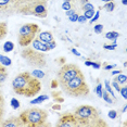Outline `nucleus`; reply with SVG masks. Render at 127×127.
I'll return each instance as SVG.
<instances>
[{
  "label": "nucleus",
  "mask_w": 127,
  "mask_h": 127,
  "mask_svg": "<svg viewBox=\"0 0 127 127\" xmlns=\"http://www.w3.org/2000/svg\"><path fill=\"white\" fill-rule=\"evenodd\" d=\"M94 30H95V33L96 34H101L103 31V25L102 24H96L94 27Z\"/></svg>",
  "instance_id": "obj_28"
},
{
  "label": "nucleus",
  "mask_w": 127,
  "mask_h": 127,
  "mask_svg": "<svg viewBox=\"0 0 127 127\" xmlns=\"http://www.w3.org/2000/svg\"><path fill=\"white\" fill-rule=\"evenodd\" d=\"M102 85L101 84H99V85L97 86V88H96V91H97V94H98V96H99L100 98H102Z\"/></svg>",
  "instance_id": "obj_32"
},
{
  "label": "nucleus",
  "mask_w": 127,
  "mask_h": 127,
  "mask_svg": "<svg viewBox=\"0 0 127 127\" xmlns=\"http://www.w3.org/2000/svg\"><path fill=\"white\" fill-rule=\"evenodd\" d=\"M8 33V26L5 23H0V40L7 35Z\"/></svg>",
  "instance_id": "obj_16"
},
{
  "label": "nucleus",
  "mask_w": 127,
  "mask_h": 127,
  "mask_svg": "<svg viewBox=\"0 0 127 127\" xmlns=\"http://www.w3.org/2000/svg\"><path fill=\"white\" fill-rule=\"evenodd\" d=\"M108 116L111 118V120H115V118L117 117V112L115 111V110H111V111H109Z\"/></svg>",
  "instance_id": "obj_30"
},
{
  "label": "nucleus",
  "mask_w": 127,
  "mask_h": 127,
  "mask_svg": "<svg viewBox=\"0 0 127 127\" xmlns=\"http://www.w3.org/2000/svg\"><path fill=\"white\" fill-rule=\"evenodd\" d=\"M104 84H105V90L108 91L110 95H111L113 99H115V96H114V94H113V89H112V87H111V86H110V83H109V80H105V82H104Z\"/></svg>",
  "instance_id": "obj_23"
},
{
  "label": "nucleus",
  "mask_w": 127,
  "mask_h": 127,
  "mask_svg": "<svg viewBox=\"0 0 127 127\" xmlns=\"http://www.w3.org/2000/svg\"><path fill=\"white\" fill-rule=\"evenodd\" d=\"M11 106H12V109L16 110L20 108V102L18 99H15V98H13V99H11Z\"/></svg>",
  "instance_id": "obj_26"
},
{
  "label": "nucleus",
  "mask_w": 127,
  "mask_h": 127,
  "mask_svg": "<svg viewBox=\"0 0 127 127\" xmlns=\"http://www.w3.org/2000/svg\"><path fill=\"white\" fill-rule=\"evenodd\" d=\"M118 92L122 95V97L124 98V99H127V87L125 85H124L123 87L121 86V89H120V91H118Z\"/></svg>",
  "instance_id": "obj_27"
},
{
  "label": "nucleus",
  "mask_w": 127,
  "mask_h": 127,
  "mask_svg": "<svg viewBox=\"0 0 127 127\" xmlns=\"http://www.w3.org/2000/svg\"><path fill=\"white\" fill-rule=\"evenodd\" d=\"M0 126H7V127H20V126H23L22 125V122L20 120L19 116H12L8 120H5L4 122H1Z\"/></svg>",
  "instance_id": "obj_11"
},
{
  "label": "nucleus",
  "mask_w": 127,
  "mask_h": 127,
  "mask_svg": "<svg viewBox=\"0 0 127 127\" xmlns=\"http://www.w3.org/2000/svg\"><path fill=\"white\" fill-rule=\"evenodd\" d=\"M112 86H113V87H114L115 89H116V91H117V92L120 91V89H121V85H120L118 83H116L115 80H113V82H112Z\"/></svg>",
  "instance_id": "obj_36"
},
{
  "label": "nucleus",
  "mask_w": 127,
  "mask_h": 127,
  "mask_svg": "<svg viewBox=\"0 0 127 127\" xmlns=\"http://www.w3.org/2000/svg\"><path fill=\"white\" fill-rule=\"evenodd\" d=\"M91 66L94 68H96V70H98V68L101 67V64H100V63H98V62H92L91 63Z\"/></svg>",
  "instance_id": "obj_37"
},
{
  "label": "nucleus",
  "mask_w": 127,
  "mask_h": 127,
  "mask_svg": "<svg viewBox=\"0 0 127 127\" xmlns=\"http://www.w3.org/2000/svg\"><path fill=\"white\" fill-rule=\"evenodd\" d=\"M24 0H0V12L21 13Z\"/></svg>",
  "instance_id": "obj_8"
},
{
  "label": "nucleus",
  "mask_w": 127,
  "mask_h": 127,
  "mask_svg": "<svg viewBox=\"0 0 127 127\" xmlns=\"http://www.w3.org/2000/svg\"><path fill=\"white\" fill-rule=\"evenodd\" d=\"M77 19H78V14H77L76 12L68 16V20H70L71 22H77Z\"/></svg>",
  "instance_id": "obj_31"
},
{
  "label": "nucleus",
  "mask_w": 127,
  "mask_h": 127,
  "mask_svg": "<svg viewBox=\"0 0 127 127\" xmlns=\"http://www.w3.org/2000/svg\"><path fill=\"white\" fill-rule=\"evenodd\" d=\"M32 75H33L34 77H38V78H42V77L45 76V73L42 71H40V70H35V71H33V73H31Z\"/></svg>",
  "instance_id": "obj_25"
},
{
  "label": "nucleus",
  "mask_w": 127,
  "mask_h": 127,
  "mask_svg": "<svg viewBox=\"0 0 127 127\" xmlns=\"http://www.w3.org/2000/svg\"><path fill=\"white\" fill-rule=\"evenodd\" d=\"M79 126H106L100 114L92 105H80L74 112Z\"/></svg>",
  "instance_id": "obj_2"
},
{
  "label": "nucleus",
  "mask_w": 127,
  "mask_h": 127,
  "mask_svg": "<svg viewBox=\"0 0 127 127\" xmlns=\"http://www.w3.org/2000/svg\"><path fill=\"white\" fill-rule=\"evenodd\" d=\"M99 16H100V11H97V12L95 13V16H92V18H91V23L96 22L97 20L99 19Z\"/></svg>",
  "instance_id": "obj_35"
},
{
  "label": "nucleus",
  "mask_w": 127,
  "mask_h": 127,
  "mask_svg": "<svg viewBox=\"0 0 127 127\" xmlns=\"http://www.w3.org/2000/svg\"><path fill=\"white\" fill-rule=\"evenodd\" d=\"M3 114H4V98L2 95H0V124L3 120Z\"/></svg>",
  "instance_id": "obj_14"
},
{
  "label": "nucleus",
  "mask_w": 127,
  "mask_h": 127,
  "mask_svg": "<svg viewBox=\"0 0 127 127\" xmlns=\"http://www.w3.org/2000/svg\"><path fill=\"white\" fill-rule=\"evenodd\" d=\"M32 44V47H33L35 50L37 51H40V52H47V51H50V48L48 47V45L46 44V42L41 41V40H39L38 38H34L33 41L31 42Z\"/></svg>",
  "instance_id": "obj_10"
},
{
  "label": "nucleus",
  "mask_w": 127,
  "mask_h": 127,
  "mask_svg": "<svg viewBox=\"0 0 127 127\" xmlns=\"http://www.w3.org/2000/svg\"><path fill=\"white\" fill-rule=\"evenodd\" d=\"M114 80L116 83L120 84V85H125V84H126V75L125 74H122V73L118 74V76L115 77Z\"/></svg>",
  "instance_id": "obj_17"
},
{
  "label": "nucleus",
  "mask_w": 127,
  "mask_h": 127,
  "mask_svg": "<svg viewBox=\"0 0 127 127\" xmlns=\"http://www.w3.org/2000/svg\"><path fill=\"white\" fill-rule=\"evenodd\" d=\"M39 31V26L35 23H27L21 26L19 31V37L18 41L21 47H27L31 45L33 39L36 37L37 33Z\"/></svg>",
  "instance_id": "obj_5"
},
{
  "label": "nucleus",
  "mask_w": 127,
  "mask_h": 127,
  "mask_svg": "<svg viewBox=\"0 0 127 127\" xmlns=\"http://www.w3.org/2000/svg\"><path fill=\"white\" fill-rule=\"evenodd\" d=\"M14 49V44L12 41H5L3 45V51L4 52H10Z\"/></svg>",
  "instance_id": "obj_18"
},
{
  "label": "nucleus",
  "mask_w": 127,
  "mask_h": 127,
  "mask_svg": "<svg viewBox=\"0 0 127 127\" xmlns=\"http://www.w3.org/2000/svg\"><path fill=\"white\" fill-rule=\"evenodd\" d=\"M91 63H92L91 61H86V62H85V64L87 65V66H91Z\"/></svg>",
  "instance_id": "obj_42"
},
{
  "label": "nucleus",
  "mask_w": 127,
  "mask_h": 127,
  "mask_svg": "<svg viewBox=\"0 0 127 127\" xmlns=\"http://www.w3.org/2000/svg\"><path fill=\"white\" fill-rule=\"evenodd\" d=\"M114 67H116V65L115 64H111V65L110 64H104V67L103 68H104L105 71H110V70H113Z\"/></svg>",
  "instance_id": "obj_34"
},
{
  "label": "nucleus",
  "mask_w": 127,
  "mask_h": 127,
  "mask_svg": "<svg viewBox=\"0 0 127 127\" xmlns=\"http://www.w3.org/2000/svg\"><path fill=\"white\" fill-rule=\"evenodd\" d=\"M12 88L20 96L34 97L41 90V83L31 73L23 72L12 80Z\"/></svg>",
  "instance_id": "obj_1"
},
{
  "label": "nucleus",
  "mask_w": 127,
  "mask_h": 127,
  "mask_svg": "<svg viewBox=\"0 0 127 127\" xmlns=\"http://www.w3.org/2000/svg\"><path fill=\"white\" fill-rule=\"evenodd\" d=\"M21 56L24 58L31 65L36 66V67H41L46 65V57L41 54L40 51H37L35 49L26 48L21 52Z\"/></svg>",
  "instance_id": "obj_6"
},
{
  "label": "nucleus",
  "mask_w": 127,
  "mask_h": 127,
  "mask_svg": "<svg viewBox=\"0 0 127 127\" xmlns=\"http://www.w3.org/2000/svg\"><path fill=\"white\" fill-rule=\"evenodd\" d=\"M56 126L58 127H77L79 126L78 122H77L76 117H75L74 113L71 114H64L60 117V120L58 121V123L56 124Z\"/></svg>",
  "instance_id": "obj_9"
},
{
  "label": "nucleus",
  "mask_w": 127,
  "mask_h": 127,
  "mask_svg": "<svg viewBox=\"0 0 127 127\" xmlns=\"http://www.w3.org/2000/svg\"><path fill=\"white\" fill-rule=\"evenodd\" d=\"M102 1H106V2H109V1H112V0H102Z\"/></svg>",
  "instance_id": "obj_46"
},
{
  "label": "nucleus",
  "mask_w": 127,
  "mask_h": 127,
  "mask_svg": "<svg viewBox=\"0 0 127 127\" xmlns=\"http://www.w3.org/2000/svg\"><path fill=\"white\" fill-rule=\"evenodd\" d=\"M72 0H64V2H63V4H62V9L63 10H70L73 8V4H72Z\"/></svg>",
  "instance_id": "obj_22"
},
{
  "label": "nucleus",
  "mask_w": 127,
  "mask_h": 127,
  "mask_svg": "<svg viewBox=\"0 0 127 127\" xmlns=\"http://www.w3.org/2000/svg\"><path fill=\"white\" fill-rule=\"evenodd\" d=\"M82 9H83V11H87V10L95 9V8H94V5H92L91 3H89V2H86V3H84V4H83Z\"/></svg>",
  "instance_id": "obj_29"
},
{
  "label": "nucleus",
  "mask_w": 127,
  "mask_h": 127,
  "mask_svg": "<svg viewBox=\"0 0 127 127\" xmlns=\"http://www.w3.org/2000/svg\"><path fill=\"white\" fill-rule=\"evenodd\" d=\"M37 38L39 40H41V41L46 42V44H49V42H52L54 41V38H53V35L51 32H41V33H39L38 35H37Z\"/></svg>",
  "instance_id": "obj_12"
},
{
  "label": "nucleus",
  "mask_w": 127,
  "mask_h": 127,
  "mask_svg": "<svg viewBox=\"0 0 127 127\" xmlns=\"http://www.w3.org/2000/svg\"><path fill=\"white\" fill-rule=\"evenodd\" d=\"M73 13H75V10L72 8V9H70V10H66V16H70V15H72Z\"/></svg>",
  "instance_id": "obj_39"
},
{
  "label": "nucleus",
  "mask_w": 127,
  "mask_h": 127,
  "mask_svg": "<svg viewBox=\"0 0 127 127\" xmlns=\"http://www.w3.org/2000/svg\"><path fill=\"white\" fill-rule=\"evenodd\" d=\"M122 3H123L124 5H126V4H127V0H122Z\"/></svg>",
  "instance_id": "obj_43"
},
{
  "label": "nucleus",
  "mask_w": 127,
  "mask_h": 127,
  "mask_svg": "<svg viewBox=\"0 0 127 127\" xmlns=\"http://www.w3.org/2000/svg\"><path fill=\"white\" fill-rule=\"evenodd\" d=\"M71 50H72V52H73V53L75 54V56H77V57H80V53H79L78 51H77V50H76V49H75V48H72Z\"/></svg>",
  "instance_id": "obj_40"
},
{
  "label": "nucleus",
  "mask_w": 127,
  "mask_h": 127,
  "mask_svg": "<svg viewBox=\"0 0 127 127\" xmlns=\"http://www.w3.org/2000/svg\"><path fill=\"white\" fill-rule=\"evenodd\" d=\"M101 9H104L105 11H108V12H112V11H114V9H115V3L113 2V0L109 1V2H106Z\"/></svg>",
  "instance_id": "obj_15"
},
{
  "label": "nucleus",
  "mask_w": 127,
  "mask_h": 127,
  "mask_svg": "<svg viewBox=\"0 0 127 127\" xmlns=\"http://www.w3.org/2000/svg\"><path fill=\"white\" fill-rule=\"evenodd\" d=\"M49 99V97L48 96H39L38 98H36V99H33L31 101V104H36V103H40V102H42V101H46V100H48Z\"/></svg>",
  "instance_id": "obj_19"
},
{
  "label": "nucleus",
  "mask_w": 127,
  "mask_h": 127,
  "mask_svg": "<svg viewBox=\"0 0 127 127\" xmlns=\"http://www.w3.org/2000/svg\"><path fill=\"white\" fill-rule=\"evenodd\" d=\"M20 120L22 122L23 126L26 127H39V126H46L48 118L47 111L38 108L28 109L26 111H23L19 115Z\"/></svg>",
  "instance_id": "obj_3"
},
{
  "label": "nucleus",
  "mask_w": 127,
  "mask_h": 127,
  "mask_svg": "<svg viewBox=\"0 0 127 127\" xmlns=\"http://www.w3.org/2000/svg\"><path fill=\"white\" fill-rule=\"evenodd\" d=\"M79 73H82V71H80V68L78 67V65L72 64V63L64 64L60 68L59 73H58L60 85H63L64 83L68 82V80L72 78H74V77L77 76Z\"/></svg>",
  "instance_id": "obj_7"
},
{
  "label": "nucleus",
  "mask_w": 127,
  "mask_h": 127,
  "mask_svg": "<svg viewBox=\"0 0 127 127\" xmlns=\"http://www.w3.org/2000/svg\"><path fill=\"white\" fill-rule=\"evenodd\" d=\"M116 47H117L116 44H113V45H104V46H103V48L108 49V50H114Z\"/></svg>",
  "instance_id": "obj_33"
},
{
  "label": "nucleus",
  "mask_w": 127,
  "mask_h": 127,
  "mask_svg": "<svg viewBox=\"0 0 127 127\" xmlns=\"http://www.w3.org/2000/svg\"><path fill=\"white\" fill-rule=\"evenodd\" d=\"M86 20H87V19H86L84 15H78L77 22H78V23H84V22H86Z\"/></svg>",
  "instance_id": "obj_38"
},
{
  "label": "nucleus",
  "mask_w": 127,
  "mask_h": 127,
  "mask_svg": "<svg viewBox=\"0 0 127 127\" xmlns=\"http://www.w3.org/2000/svg\"><path fill=\"white\" fill-rule=\"evenodd\" d=\"M86 2H88V0H82V3H86Z\"/></svg>",
  "instance_id": "obj_45"
},
{
  "label": "nucleus",
  "mask_w": 127,
  "mask_h": 127,
  "mask_svg": "<svg viewBox=\"0 0 127 127\" xmlns=\"http://www.w3.org/2000/svg\"><path fill=\"white\" fill-rule=\"evenodd\" d=\"M121 73H122L121 71H113V72H112V75H118V74H121Z\"/></svg>",
  "instance_id": "obj_41"
},
{
  "label": "nucleus",
  "mask_w": 127,
  "mask_h": 127,
  "mask_svg": "<svg viewBox=\"0 0 127 127\" xmlns=\"http://www.w3.org/2000/svg\"><path fill=\"white\" fill-rule=\"evenodd\" d=\"M60 108H61L60 105H56V106H53V109H57V110H60Z\"/></svg>",
  "instance_id": "obj_44"
},
{
  "label": "nucleus",
  "mask_w": 127,
  "mask_h": 127,
  "mask_svg": "<svg viewBox=\"0 0 127 127\" xmlns=\"http://www.w3.org/2000/svg\"><path fill=\"white\" fill-rule=\"evenodd\" d=\"M60 86L65 94H67L71 97H84L89 94V87L83 73H79L74 78Z\"/></svg>",
  "instance_id": "obj_4"
},
{
  "label": "nucleus",
  "mask_w": 127,
  "mask_h": 127,
  "mask_svg": "<svg viewBox=\"0 0 127 127\" xmlns=\"http://www.w3.org/2000/svg\"><path fill=\"white\" fill-rule=\"evenodd\" d=\"M95 13H96V11H95V9L87 10V11H84V16H85L86 19H91L92 16L95 15Z\"/></svg>",
  "instance_id": "obj_24"
},
{
  "label": "nucleus",
  "mask_w": 127,
  "mask_h": 127,
  "mask_svg": "<svg viewBox=\"0 0 127 127\" xmlns=\"http://www.w3.org/2000/svg\"><path fill=\"white\" fill-rule=\"evenodd\" d=\"M120 37V33H117V32H109V33L105 34V38L109 39V40H112V42L113 44H116V39Z\"/></svg>",
  "instance_id": "obj_13"
},
{
  "label": "nucleus",
  "mask_w": 127,
  "mask_h": 127,
  "mask_svg": "<svg viewBox=\"0 0 127 127\" xmlns=\"http://www.w3.org/2000/svg\"><path fill=\"white\" fill-rule=\"evenodd\" d=\"M102 98H103V99H104L108 103H113V99L111 98V95H110L106 90H104V89L102 90Z\"/></svg>",
  "instance_id": "obj_20"
},
{
  "label": "nucleus",
  "mask_w": 127,
  "mask_h": 127,
  "mask_svg": "<svg viewBox=\"0 0 127 127\" xmlns=\"http://www.w3.org/2000/svg\"><path fill=\"white\" fill-rule=\"evenodd\" d=\"M0 62H1L2 65H4V66L11 65V60H10V58L4 57V56H2V54H0Z\"/></svg>",
  "instance_id": "obj_21"
}]
</instances>
